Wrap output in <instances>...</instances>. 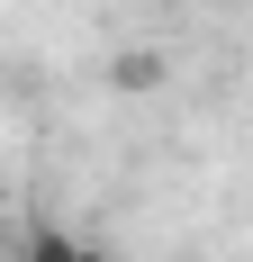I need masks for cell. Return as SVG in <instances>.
I'll list each match as a JSON object with an SVG mask.
<instances>
[{"mask_svg": "<svg viewBox=\"0 0 253 262\" xmlns=\"http://www.w3.org/2000/svg\"><path fill=\"white\" fill-rule=\"evenodd\" d=\"M81 253V235H64V226H36L27 235V262H73Z\"/></svg>", "mask_w": 253, "mask_h": 262, "instance_id": "1", "label": "cell"}, {"mask_svg": "<svg viewBox=\"0 0 253 262\" xmlns=\"http://www.w3.org/2000/svg\"><path fill=\"white\" fill-rule=\"evenodd\" d=\"M163 81V54H118V91H154Z\"/></svg>", "mask_w": 253, "mask_h": 262, "instance_id": "2", "label": "cell"}, {"mask_svg": "<svg viewBox=\"0 0 253 262\" xmlns=\"http://www.w3.org/2000/svg\"><path fill=\"white\" fill-rule=\"evenodd\" d=\"M73 262H109V253H91V244H81V253H73Z\"/></svg>", "mask_w": 253, "mask_h": 262, "instance_id": "3", "label": "cell"}]
</instances>
